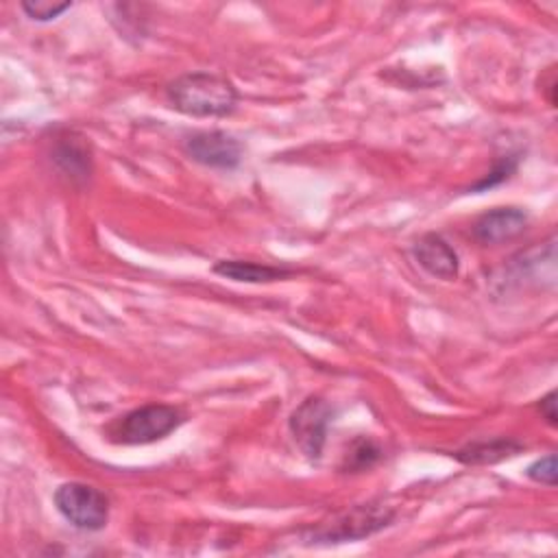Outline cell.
Listing matches in <instances>:
<instances>
[{"label": "cell", "mask_w": 558, "mask_h": 558, "mask_svg": "<svg viewBox=\"0 0 558 558\" xmlns=\"http://www.w3.org/2000/svg\"><path fill=\"white\" fill-rule=\"evenodd\" d=\"M211 270L225 279L242 281V283H272L283 281L294 275L288 266H272L264 262H251V259H218Z\"/></svg>", "instance_id": "obj_9"}, {"label": "cell", "mask_w": 558, "mask_h": 558, "mask_svg": "<svg viewBox=\"0 0 558 558\" xmlns=\"http://www.w3.org/2000/svg\"><path fill=\"white\" fill-rule=\"evenodd\" d=\"M392 521H395V508L386 506L384 501H368V504L353 506L336 514L331 521L310 530L305 534V543L336 545L347 541H362L388 527Z\"/></svg>", "instance_id": "obj_3"}, {"label": "cell", "mask_w": 558, "mask_h": 558, "mask_svg": "<svg viewBox=\"0 0 558 558\" xmlns=\"http://www.w3.org/2000/svg\"><path fill=\"white\" fill-rule=\"evenodd\" d=\"M183 421L185 414L179 408L168 403H148L118 416L107 425L105 434L116 445H148L172 434Z\"/></svg>", "instance_id": "obj_2"}, {"label": "cell", "mask_w": 558, "mask_h": 558, "mask_svg": "<svg viewBox=\"0 0 558 558\" xmlns=\"http://www.w3.org/2000/svg\"><path fill=\"white\" fill-rule=\"evenodd\" d=\"M519 159H521V157H519L517 153H508V155L495 159V163H493V168L488 170V174L482 177L477 183H473V185L469 187V192H486V190H490V187H495V185L508 181V179L514 174V170H517V166H519Z\"/></svg>", "instance_id": "obj_13"}, {"label": "cell", "mask_w": 558, "mask_h": 558, "mask_svg": "<svg viewBox=\"0 0 558 558\" xmlns=\"http://www.w3.org/2000/svg\"><path fill=\"white\" fill-rule=\"evenodd\" d=\"M525 475L536 482V484H545L549 488L556 486V456L554 453H547L538 460H534L527 469H525Z\"/></svg>", "instance_id": "obj_15"}, {"label": "cell", "mask_w": 558, "mask_h": 558, "mask_svg": "<svg viewBox=\"0 0 558 558\" xmlns=\"http://www.w3.org/2000/svg\"><path fill=\"white\" fill-rule=\"evenodd\" d=\"M536 408H538L541 416L545 418V423H547L549 427H556V425H558V412H556V390H549L545 397H541V399H538V403H536Z\"/></svg>", "instance_id": "obj_16"}, {"label": "cell", "mask_w": 558, "mask_h": 558, "mask_svg": "<svg viewBox=\"0 0 558 558\" xmlns=\"http://www.w3.org/2000/svg\"><path fill=\"white\" fill-rule=\"evenodd\" d=\"M523 449H525L523 442H519L514 438L497 436V438H486V440H473V442L460 447L458 451H453L451 456L462 464H497L501 460L514 458Z\"/></svg>", "instance_id": "obj_10"}, {"label": "cell", "mask_w": 558, "mask_h": 558, "mask_svg": "<svg viewBox=\"0 0 558 558\" xmlns=\"http://www.w3.org/2000/svg\"><path fill=\"white\" fill-rule=\"evenodd\" d=\"M379 460H381V447L368 436H357L355 440L349 442L347 451L342 453L340 469L344 473H362L375 466Z\"/></svg>", "instance_id": "obj_12"}, {"label": "cell", "mask_w": 558, "mask_h": 558, "mask_svg": "<svg viewBox=\"0 0 558 558\" xmlns=\"http://www.w3.org/2000/svg\"><path fill=\"white\" fill-rule=\"evenodd\" d=\"M52 499L59 514L76 530L98 532L109 521V499L89 484L65 482L54 490Z\"/></svg>", "instance_id": "obj_4"}, {"label": "cell", "mask_w": 558, "mask_h": 558, "mask_svg": "<svg viewBox=\"0 0 558 558\" xmlns=\"http://www.w3.org/2000/svg\"><path fill=\"white\" fill-rule=\"evenodd\" d=\"M70 7H72V2H52V0H24V2H20V9L33 22L57 20Z\"/></svg>", "instance_id": "obj_14"}, {"label": "cell", "mask_w": 558, "mask_h": 558, "mask_svg": "<svg viewBox=\"0 0 558 558\" xmlns=\"http://www.w3.org/2000/svg\"><path fill=\"white\" fill-rule=\"evenodd\" d=\"M52 159L54 163L72 179H89L92 172V157H89V148L81 142V137H63L57 142L54 150H52Z\"/></svg>", "instance_id": "obj_11"}, {"label": "cell", "mask_w": 558, "mask_h": 558, "mask_svg": "<svg viewBox=\"0 0 558 558\" xmlns=\"http://www.w3.org/2000/svg\"><path fill=\"white\" fill-rule=\"evenodd\" d=\"M183 153L207 168L233 170L242 161V144L225 131H196L183 140Z\"/></svg>", "instance_id": "obj_6"}, {"label": "cell", "mask_w": 558, "mask_h": 558, "mask_svg": "<svg viewBox=\"0 0 558 558\" xmlns=\"http://www.w3.org/2000/svg\"><path fill=\"white\" fill-rule=\"evenodd\" d=\"M412 255L432 277L451 281L458 277L460 259L453 246L440 233H425L412 244Z\"/></svg>", "instance_id": "obj_7"}, {"label": "cell", "mask_w": 558, "mask_h": 558, "mask_svg": "<svg viewBox=\"0 0 558 558\" xmlns=\"http://www.w3.org/2000/svg\"><path fill=\"white\" fill-rule=\"evenodd\" d=\"M166 100L172 109L192 118H225L238 107V89L225 76L187 72L166 85Z\"/></svg>", "instance_id": "obj_1"}, {"label": "cell", "mask_w": 558, "mask_h": 558, "mask_svg": "<svg viewBox=\"0 0 558 558\" xmlns=\"http://www.w3.org/2000/svg\"><path fill=\"white\" fill-rule=\"evenodd\" d=\"M527 227V214L521 207H495L473 222V235L482 244H501L521 235Z\"/></svg>", "instance_id": "obj_8"}, {"label": "cell", "mask_w": 558, "mask_h": 558, "mask_svg": "<svg viewBox=\"0 0 558 558\" xmlns=\"http://www.w3.org/2000/svg\"><path fill=\"white\" fill-rule=\"evenodd\" d=\"M333 421V408L320 397L303 399L288 418V429L303 451V456L312 462L320 460L323 447L327 440V429Z\"/></svg>", "instance_id": "obj_5"}]
</instances>
